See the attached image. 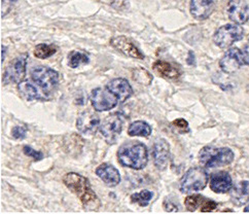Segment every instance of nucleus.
<instances>
[{"label": "nucleus", "mask_w": 249, "mask_h": 214, "mask_svg": "<svg viewBox=\"0 0 249 214\" xmlns=\"http://www.w3.org/2000/svg\"><path fill=\"white\" fill-rule=\"evenodd\" d=\"M57 48L53 44L40 43L34 49V56L38 59H48L56 54Z\"/></svg>", "instance_id": "obj_24"}, {"label": "nucleus", "mask_w": 249, "mask_h": 214, "mask_svg": "<svg viewBox=\"0 0 249 214\" xmlns=\"http://www.w3.org/2000/svg\"><path fill=\"white\" fill-rule=\"evenodd\" d=\"M173 125H174V126H175L176 128H178L181 133H188V132L190 131L188 122H186V121L183 120V119L175 120V121L173 122Z\"/></svg>", "instance_id": "obj_30"}, {"label": "nucleus", "mask_w": 249, "mask_h": 214, "mask_svg": "<svg viewBox=\"0 0 249 214\" xmlns=\"http://www.w3.org/2000/svg\"><path fill=\"white\" fill-rule=\"evenodd\" d=\"M108 90L118 98L120 103L126 102L133 94V89L124 78H114L106 85Z\"/></svg>", "instance_id": "obj_15"}, {"label": "nucleus", "mask_w": 249, "mask_h": 214, "mask_svg": "<svg viewBox=\"0 0 249 214\" xmlns=\"http://www.w3.org/2000/svg\"><path fill=\"white\" fill-rule=\"evenodd\" d=\"M1 63H3L4 61V57H5V52H6V47L4 46H1Z\"/></svg>", "instance_id": "obj_33"}, {"label": "nucleus", "mask_w": 249, "mask_h": 214, "mask_svg": "<svg viewBox=\"0 0 249 214\" xmlns=\"http://www.w3.org/2000/svg\"><path fill=\"white\" fill-rule=\"evenodd\" d=\"M87 63H89V57L85 55V54L75 51L69 54V66L71 68H76Z\"/></svg>", "instance_id": "obj_26"}, {"label": "nucleus", "mask_w": 249, "mask_h": 214, "mask_svg": "<svg viewBox=\"0 0 249 214\" xmlns=\"http://www.w3.org/2000/svg\"><path fill=\"white\" fill-rule=\"evenodd\" d=\"M132 75H133V78L141 85L148 86L153 80V75L143 68H138V69L133 70Z\"/></svg>", "instance_id": "obj_27"}, {"label": "nucleus", "mask_w": 249, "mask_h": 214, "mask_svg": "<svg viewBox=\"0 0 249 214\" xmlns=\"http://www.w3.org/2000/svg\"><path fill=\"white\" fill-rule=\"evenodd\" d=\"M63 182L71 192L77 196L86 209L95 210L100 206V201L86 177L71 172L63 177Z\"/></svg>", "instance_id": "obj_1"}, {"label": "nucleus", "mask_w": 249, "mask_h": 214, "mask_svg": "<svg viewBox=\"0 0 249 214\" xmlns=\"http://www.w3.org/2000/svg\"><path fill=\"white\" fill-rule=\"evenodd\" d=\"M185 207L189 211H196L198 207H201L200 210L203 212H209L213 211L216 207L217 204L213 201L205 199L201 195H195V196H189L184 201Z\"/></svg>", "instance_id": "obj_19"}, {"label": "nucleus", "mask_w": 249, "mask_h": 214, "mask_svg": "<svg viewBox=\"0 0 249 214\" xmlns=\"http://www.w3.org/2000/svg\"><path fill=\"white\" fill-rule=\"evenodd\" d=\"M154 197V194L150 191H141L140 193L133 194L131 196V201L132 203L139 205L140 207H145L149 204V202L152 201Z\"/></svg>", "instance_id": "obj_25"}, {"label": "nucleus", "mask_w": 249, "mask_h": 214, "mask_svg": "<svg viewBox=\"0 0 249 214\" xmlns=\"http://www.w3.org/2000/svg\"><path fill=\"white\" fill-rule=\"evenodd\" d=\"M244 30L239 24H228L218 28L213 36V41L220 49H228L233 43L241 40Z\"/></svg>", "instance_id": "obj_6"}, {"label": "nucleus", "mask_w": 249, "mask_h": 214, "mask_svg": "<svg viewBox=\"0 0 249 214\" xmlns=\"http://www.w3.org/2000/svg\"><path fill=\"white\" fill-rule=\"evenodd\" d=\"M209 180V175L205 169L201 167L191 168L181 178L179 183L180 192L183 194H191L202 191L206 187Z\"/></svg>", "instance_id": "obj_5"}, {"label": "nucleus", "mask_w": 249, "mask_h": 214, "mask_svg": "<svg viewBox=\"0 0 249 214\" xmlns=\"http://www.w3.org/2000/svg\"><path fill=\"white\" fill-rule=\"evenodd\" d=\"M244 64L242 51H240L238 48L230 49L219 61L220 69L228 74L236 72Z\"/></svg>", "instance_id": "obj_10"}, {"label": "nucleus", "mask_w": 249, "mask_h": 214, "mask_svg": "<svg viewBox=\"0 0 249 214\" xmlns=\"http://www.w3.org/2000/svg\"><path fill=\"white\" fill-rule=\"evenodd\" d=\"M26 134H27V129L20 126L15 127L12 131V135L15 139H24L26 137Z\"/></svg>", "instance_id": "obj_29"}, {"label": "nucleus", "mask_w": 249, "mask_h": 214, "mask_svg": "<svg viewBox=\"0 0 249 214\" xmlns=\"http://www.w3.org/2000/svg\"><path fill=\"white\" fill-rule=\"evenodd\" d=\"M153 157L159 170H165L170 162V145L165 139H159L153 148Z\"/></svg>", "instance_id": "obj_14"}, {"label": "nucleus", "mask_w": 249, "mask_h": 214, "mask_svg": "<svg viewBox=\"0 0 249 214\" xmlns=\"http://www.w3.org/2000/svg\"><path fill=\"white\" fill-rule=\"evenodd\" d=\"M99 115L89 109L79 114L76 121L77 130L83 134H86V135H93V134H95L98 127H99Z\"/></svg>", "instance_id": "obj_11"}, {"label": "nucleus", "mask_w": 249, "mask_h": 214, "mask_svg": "<svg viewBox=\"0 0 249 214\" xmlns=\"http://www.w3.org/2000/svg\"><path fill=\"white\" fill-rule=\"evenodd\" d=\"M128 134L131 137H135V136L147 137L152 134V127H150L146 122L136 121L134 123H132L129 126Z\"/></svg>", "instance_id": "obj_23"}, {"label": "nucleus", "mask_w": 249, "mask_h": 214, "mask_svg": "<svg viewBox=\"0 0 249 214\" xmlns=\"http://www.w3.org/2000/svg\"><path fill=\"white\" fill-rule=\"evenodd\" d=\"M244 211H245V212H249V205H248V206H246V207H245Z\"/></svg>", "instance_id": "obj_34"}, {"label": "nucleus", "mask_w": 249, "mask_h": 214, "mask_svg": "<svg viewBox=\"0 0 249 214\" xmlns=\"http://www.w3.org/2000/svg\"><path fill=\"white\" fill-rule=\"evenodd\" d=\"M90 100L94 109L98 112L108 111L120 103L118 98L108 90L107 87L96 88L92 90L90 94Z\"/></svg>", "instance_id": "obj_7"}, {"label": "nucleus", "mask_w": 249, "mask_h": 214, "mask_svg": "<svg viewBox=\"0 0 249 214\" xmlns=\"http://www.w3.org/2000/svg\"><path fill=\"white\" fill-rule=\"evenodd\" d=\"M118 157L122 166L134 169V170L143 169L148 160L147 148L142 143L122 146L118 153Z\"/></svg>", "instance_id": "obj_2"}, {"label": "nucleus", "mask_w": 249, "mask_h": 214, "mask_svg": "<svg viewBox=\"0 0 249 214\" xmlns=\"http://www.w3.org/2000/svg\"><path fill=\"white\" fill-rule=\"evenodd\" d=\"M27 54H23L21 56L15 58L6 67L3 74V84H19L26 73V66H27Z\"/></svg>", "instance_id": "obj_9"}, {"label": "nucleus", "mask_w": 249, "mask_h": 214, "mask_svg": "<svg viewBox=\"0 0 249 214\" xmlns=\"http://www.w3.org/2000/svg\"><path fill=\"white\" fill-rule=\"evenodd\" d=\"M231 21L242 25L249 20V4L246 0H231L228 6Z\"/></svg>", "instance_id": "obj_12"}, {"label": "nucleus", "mask_w": 249, "mask_h": 214, "mask_svg": "<svg viewBox=\"0 0 249 214\" xmlns=\"http://www.w3.org/2000/svg\"><path fill=\"white\" fill-rule=\"evenodd\" d=\"M23 151H24V154H25L26 156H28V157L32 158V159L35 160H40L43 158L42 153H40V151L35 150L34 148H32V147H30V146H27V145L24 146Z\"/></svg>", "instance_id": "obj_28"}, {"label": "nucleus", "mask_w": 249, "mask_h": 214, "mask_svg": "<svg viewBox=\"0 0 249 214\" xmlns=\"http://www.w3.org/2000/svg\"><path fill=\"white\" fill-rule=\"evenodd\" d=\"M18 90L25 100H47L46 96L42 94L32 80H22L21 83L18 84Z\"/></svg>", "instance_id": "obj_20"}, {"label": "nucleus", "mask_w": 249, "mask_h": 214, "mask_svg": "<svg viewBox=\"0 0 249 214\" xmlns=\"http://www.w3.org/2000/svg\"><path fill=\"white\" fill-rule=\"evenodd\" d=\"M210 189L216 194H226L233 189V181L226 171L213 173L210 177Z\"/></svg>", "instance_id": "obj_16"}, {"label": "nucleus", "mask_w": 249, "mask_h": 214, "mask_svg": "<svg viewBox=\"0 0 249 214\" xmlns=\"http://www.w3.org/2000/svg\"><path fill=\"white\" fill-rule=\"evenodd\" d=\"M242 56H243L244 63H245L246 65H249V44L243 49V51H242Z\"/></svg>", "instance_id": "obj_32"}, {"label": "nucleus", "mask_w": 249, "mask_h": 214, "mask_svg": "<svg viewBox=\"0 0 249 214\" xmlns=\"http://www.w3.org/2000/svg\"><path fill=\"white\" fill-rule=\"evenodd\" d=\"M31 80L49 99L59 86V73L52 68L37 66L31 71Z\"/></svg>", "instance_id": "obj_3"}, {"label": "nucleus", "mask_w": 249, "mask_h": 214, "mask_svg": "<svg viewBox=\"0 0 249 214\" xmlns=\"http://www.w3.org/2000/svg\"><path fill=\"white\" fill-rule=\"evenodd\" d=\"M110 44L112 48L124 54V56L133 58V59H139V60L144 59V55L142 54V52L126 36L113 37L110 40Z\"/></svg>", "instance_id": "obj_13"}, {"label": "nucleus", "mask_w": 249, "mask_h": 214, "mask_svg": "<svg viewBox=\"0 0 249 214\" xmlns=\"http://www.w3.org/2000/svg\"><path fill=\"white\" fill-rule=\"evenodd\" d=\"M123 130V121L121 115L113 113L105 118L100 125L101 135L104 137L106 143L114 144L118 141Z\"/></svg>", "instance_id": "obj_8"}, {"label": "nucleus", "mask_w": 249, "mask_h": 214, "mask_svg": "<svg viewBox=\"0 0 249 214\" xmlns=\"http://www.w3.org/2000/svg\"><path fill=\"white\" fill-rule=\"evenodd\" d=\"M153 69L160 76L169 79L178 78L180 75V71L177 69V67L168 63L166 61H156L153 65Z\"/></svg>", "instance_id": "obj_22"}, {"label": "nucleus", "mask_w": 249, "mask_h": 214, "mask_svg": "<svg viewBox=\"0 0 249 214\" xmlns=\"http://www.w3.org/2000/svg\"><path fill=\"white\" fill-rule=\"evenodd\" d=\"M16 2V0H2L1 1V17H4L10 12L12 4Z\"/></svg>", "instance_id": "obj_31"}, {"label": "nucleus", "mask_w": 249, "mask_h": 214, "mask_svg": "<svg viewBox=\"0 0 249 214\" xmlns=\"http://www.w3.org/2000/svg\"><path fill=\"white\" fill-rule=\"evenodd\" d=\"M234 153L229 147H203L199 154L200 164L207 169L221 167L234 160Z\"/></svg>", "instance_id": "obj_4"}, {"label": "nucleus", "mask_w": 249, "mask_h": 214, "mask_svg": "<svg viewBox=\"0 0 249 214\" xmlns=\"http://www.w3.org/2000/svg\"><path fill=\"white\" fill-rule=\"evenodd\" d=\"M231 199L238 206H242L249 202V181L244 180L237 183L231 190Z\"/></svg>", "instance_id": "obj_21"}, {"label": "nucleus", "mask_w": 249, "mask_h": 214, "mask_svg": "<svg viewBox=\"0 0 249 214\" xmlns=\"http://www.w3.org/2000/svg\"><path fill=\"white\" fill-rule=\"evenodd\" d=\"M97 176L101 178L106 185L117 186L121 182V175L115 167L109 164H102L96 169Z\"/></svg>", "instance_id": "obj_18"}, {"label": "nucleus", "mask_w": 249, "mask_h": 214, "mask_svg": "<svg viewBox=\"0 0 249 214\" xmlns=\"http://www.w3.org/2000/svg\"><path fill=\"white\" fill-rule=\"evenodd\" d=\"M214 8V0H192L190 11L192 16L199 21L206 20Z\"/></svg>", "instance_id": "obj_17"}]
</instances>
